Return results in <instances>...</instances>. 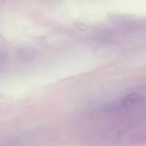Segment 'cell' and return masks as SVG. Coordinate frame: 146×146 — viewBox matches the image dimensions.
<instances>
[{"label": "cell", "mask_w": 146, "mask_h": 146, "mask_svg": "<svg viewBox=\"0 0 146 146\" xmlns=\"http://www.w3.org/2000/svg\"><path fill=\"white\" fill-rule=\"evenodd\" d=\"M140 99V96L138 94H131L124 98L116 100L107 104L104 107V110L108 111L115 110L135 104L138 103Z\"/></svg>", "instance_id": "obj_1"}, {"label": "cell", "mask_w": 146, "mask_h": 146, "mask_svg": "<svg viewBox=\"0 0 146 146\" xmlns=\"http://www.w3.org/2000/svg\"><path fill=\"white\" fill-rule=\"evenodd\" d=\"M37 51L30 47H21L17 49L16 56L21 62H28L33 60L37 56Z\"/></svg>", "instance_id": "obj_2"}]
</instances>
